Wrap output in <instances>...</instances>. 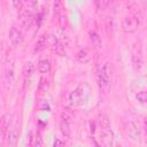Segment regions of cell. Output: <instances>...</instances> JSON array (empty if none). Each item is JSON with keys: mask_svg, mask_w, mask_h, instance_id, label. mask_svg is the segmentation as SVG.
I'll return each instance as SVG.
<instances>
[{"mask_svg": "<svg viewBox=\"0 0 147 147\" xmlns=\"http://www.w3.org/2000/svg\"><path fill=\"white\" fill-rule=\"evenodd\" d=\"M96 83L102 93H108L111 85V67L110 63H105L100 67L96 75Z\"/></svg>", "mask_w": 147, "mask_h": 147, "instance_id": "6da1fadb", "label": "cell"}, {"mask_svg": "<svg viewBox=\"0 0 147 147\" xmlns=\"http://www.w3.org/2000/svg\"><path fill=\"white\" fill-rule=\"evenodd\" d=\"M99 123H100V130H101V134L105 140V144L107 146L113 145L114 144V132L111 130L110 122H109L108 117L106 115H101Z\"/></svg>", "mask_w": 147, "mask_h": 147, "instance_id": "7a4b0ae2", "label": "cell"}, {"mask_svg": "<svg viewBox=\"0 0 147 147\" xmlns=\"http://www.w3.org/2000/svg\"><path fill=\"white\" fill-rule=\"evenodd\" d=\"M139 28V18L137 16H126L121 23V29L125 33H133Z\"/></svg>", "mask_w": 147, "mask_h": 147, "instance_id": "3957f363", "label": "cell"}, {"mask_svg": "<svg viewBox=\"0 0 147 147\" xmlns=\"http://www.w3.org/2000/svg\"><path fill=\"white\" fill-rule=\"evenodd\" d=\"M132 64L136 70H140L142 67V51L140 41L136 42L132 51Z\"/></svg>", "mask_w": 147, "mask_h": 147, "instance_id": "277c9868", "label": "cell"}, {"mask_svg": "<svg viewBox=\"0 0 147 147\" xmlns=\"http://www.w3.org/2000/svg\"><path fill=\"white\" fill-rule=\"evenodd\" d=\"M126 133L132 140L138 141V142L141 141V130H140L139 125L136 122H133V121L127 122V124H126Z\"/></svg>", "mask_w": 147, "mask_h": 147, "instance_id": "5b68a950", "label": "cell"}, {"mask_svg": "<svg viewBox=\"0 0 147 147\" xmlns=\"http://www.w3.org/2000/svg\"><path fill=\"white\" fill-rule=\"evenodd\" d=\"M9 40L14 47H17L18 45H21V42L23 41V34L21 30L17 29L16 26H11L9 30Z\"/></svg>", "mask_w": 147, "mask_h": 147, "instance_id": "8992f818", "label": "cell"}, {"mask_svg": "<svg viewBox=\"0 0 147 147\" xmlns=\"http://www.w3.org/2000/svg\"><path fill=\"white\" fill-rule=\"evenodd\" d=\"M76 59H77V61L80 62V63H87V62H90V60H91V54H90L88 49L82 48V49H79V51L77 52Z\"/></svg>", "mask_w": 147, "mask_h": 147, "instance_id": "52a82bcc", "label": "cell"}, {"mask_svg": "<svg viewBox=\"0 0 147 147\" xmlns=\"http://www.w3.org/2000/svg\"><path fill=\"white\" fill-rule=\"evenodd\" d=\"M38 71L40 74H48L51 71V63L48 60L42 59L38 62Z\"/></svg>", "mask_w": 147, "mask_h": 147, "instance_id": "ba28073f", "label": "cell"}, {"mask_svg": "<svg viewBox=\"0 0 147 147\" xmlns=\"http://www.w3.org/2000/svg\"><path fill=\"white\" fill-rule=\"evenodd\" d=\"M70 101H71V103H72L74 106H79V105H82V103H83V94H82L78 90L74 91V92L70 94Z\"/></svg>", "mask_w": 147, "mask_h": 147, "instance_id": "9c48e42d", "label": "cell"}, {"mask_svg": "<svg viewBox=\"0 0 147 147\" xmlns=\"http://www.w3.org/2000/svg\"><path fill=\"white\" fill-rule=\"evenodd\" d=\"M13 80H14V64L11 61L6 65V82L7 84H11Z\"/></svg>", "mask_w": 147, "mask_h": 147, "instance_id": "30bf717a", "label": "cell"}, {"mask_svg": "<svg viewBox=\"0 0 147 147\" xmlns=\"http://www.w3.org/2000/svg\"><path fill=\"white\" fill-rule=\"evenodd\" d=\"M46 45H47V38L45 34H41L37 42H36V46H34V52H41L46 48Z\"/></svg>", "mask_w": 147, "mask_h": 147, "instance_id": "8fae6325", "label": "cell"}, {"mask_svg": "<svg viewBox=\"0 0 147 147\" xmlns=\"http://www.w3.org/2000/svg\"><path fill=\"white\" fill-rule=\"evenodd\" d=\"M60 131L62 133V136L64 138H69L70 137V126H69V122L64 121L61 118V122H60Z\"/></svg>", "mask_w": 147, "mask_h": 147, "instance_id": "7c38bea8", "label": "cell"}, {"mask_svg": "<svg viewBox=\"0 0 147 147\" xmlns=\"http://www.w3.org/2000/svg\"><path fill=\"white\" fill-rule=\"evenodd\" d=\"M17 138H18V132H17L16 127H14V129H11V130L9 131V133H8V138H7L8 145L15 146L16 142H17Z\"/></svg>", "mask_w": 147, "mask_h": 147, "instance_id": "4fadbf2b", "label": "cell"}, {"mask_svg": "<svg viewBox=\"0 0 147 147\" xmlns=\"http://www.w3.org/2000/svg\"><path fill=\"white\" fill-rule=\"evenodd\" d=\"M22 25L25 28V29H29L30 25H31V22H32V16H31V13H28L25 11L23 15H22Z\"/></svg>", "mask_w": 147, "mask_h": 147, "instance_id": "5bb4252c", "label": "cell"}, {"mask_svg": "<svg viewBox=\"0 0 147 147\" xmlns=\"http://www.w3.org/2000/svg\"><path fill=\"white\" fill-rule=\"evenodd\" d=\"M90 36H91L92 44H93V45H94L96 48H100V47H101V45H102L100 36H99V34H98L95 31H91V32H90Z\"/></svg>", "mask_w": 147, "mask_h": 147, "instance_id": "9a60e30c", "label": "cell"}, {"mask_svg": "<svg viewBox=\"0 0 147 147\" xmlns=\"http://www.w3.org/2000/svg\"><path fill=\"white\" fill-rule=\"evenodd\" d=\"M33 74V64L31 62H28L23 68V75L25 78H30Z\"/></svg>", "mask_w": 147, "mask_h": 147, "instance_id": "2e32d148", "label": "cell"}, {"mask_svg": "<svg viewBox=\"0 0 147 147\" xmlns=\"http://www.w3.org/2000/svg\"><path fill=\"white\" fill-rule=\"evenodd\" d=\"M54 49H55V53H56L57 55H60V56H63V55L65 54L64 45H63L60 40H57V41L55 42V47H54Z\"/></svg>", "mask_w": 147, "mask_h": 147, "instance_id": "e0dca14e", "label": "cell"}, {"mask_svg": "<svg viewBox=\"0 0 147 147\" xmlns=\"http://www.w3.org/2000/svg\"><path fill=\"white\" fill-rule=\"evenodd\" d=\"M53 9H54V14L56 16H60L62 13V0H54Z\"/></svg>", "mask_w": 147, "mask_h": 147, "instance_id": "ac0fdd59", "label": "cell"}, {"mask_svg": "<svg viewBox=\"0 0 147 147\" xmlns=\"http://www.w3.org/2000/svg\"><path fill=\"white\" fill-rule=\"evenodd\" d=\"M6 127H7L6 121H5V118H1V119H0V144H1L2 140L5 139V136H6Z\"/></svg>", "mask_w": 147, "mask_h": 147, "instance_id": "d6986e66", "label": "cell"}, {"mask_svg": "<svg viewBox=\"0 0 147 147\" xmlns=\"http://www.w3.org/2000/svg\"><path fill=\"white\" fill-rule=\"evenodd\" d=\"M72 116H74V114H72V111L69 108H64L62 110V113H61V118L64 119V121H67V122H69L72 118Z\"/></svg>", "mask_w": 147, "mask_h": 147, "instance_id": "ffe728a7", "label": "cell"}, {"mask_svg": "<svg viewBox=\"0 0 147 147\" xmlns=\"http://www.w3.org/2000/svg\"><path fill=\"white\" fill-rule=\"evenodd\" d=\"M136 98H137V100H138L140 103L144 105V103H146V101H147V93H146L145 91H140V92L137 93Z\"/></svg>", "mask_w": 147, "mask_h": 147, "instance_id": "44dd1931", "label": "cell"}, {"mask_svg": "<svg viewBox=\"0 0 147 147\" xmlns=\"http://www.w3.org/2000/svg\"><path fill=\"white\" fill-rule=\"evenodd\" d=\"M32 140H33V141H32V145H31V146H37V147L42 146V140H41V138H40L39 134H37Z\"/></svg>", "mask_w": 147, "mask_h": 147, "instance_id": "7402d4cb", "label": "cell"}, {"mask_svg": "<svg viewBox=\"0 0 147 147\" xmlns=\"http://www.w3.org/2000/svg\"><path fill=\"white\" fill-rule=\"evenodd\" d=\"M11 2H13V5H14V7H15L18 11L22 9V0H11Z\"/></svg>", "mask_w": 147, "mask_h": 147, "instance_id": "603a6c76", "label": "cell"}, {"mask_svg": "<svg viewBox=\"0 0 147 147\" xmlns=\"http://www.w3.org/2000/svg\"><path fill=\"white\" fill-rule=\"evenodd\" d=\"M64 145V142L63 141H60V140H55L54 141V146L56 147V146H63Z\"/></svg>", "mask_w": 147, "mask_h": 147, "instance_id": "cb8c5ba5", "label": "cell"}, {"mask_svg": "<svg viewBox=\"0 0 147 147\" xmlns=\"http://www.w3.org/2000/svg\"><path fill=\"white\" fill-rule=\"evenodd\" d=\"M142 1H145V0H142Z\"/></svg>", "mask_w": 147, "mask_h": 147, "instance_id": "d4e9b609", "label": "cell"}]
</instances>
